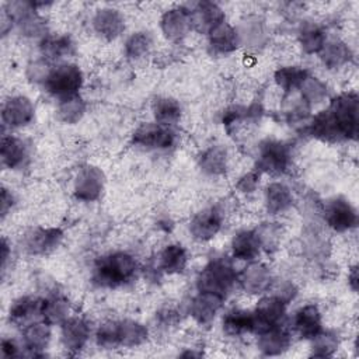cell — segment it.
Here are the masks:
<instances>
[{
  "instance_id": "10",
  "label": "cell",
  "mask_w": 359,
  "mask_h": 359,
  "mask_svg": "<svg viewBox=\"0 0 359 359\" xmlns=\"http://www.w3.org/2000/svg\"><path fill=\"white\" fill-rule=\"evenodd\" d=\"M35 115L32 101L25 95H13L1 107V121L8 128H22L31 123Z\"/></svg>"
},
{
  "instance_id": "46",
  "label": "cell",
  "mask_w": 359,
  "mask_h": 359,
  "mask_svg": "<svg viewBox=\"0 0 359 359\" xmlns=\"http://www.w3.org/2000/svg\"><path fill=\"white\" fill-rule=\"evenodd\" d=\"M259 172L258 171H250L247 174H244L236 184L237 189L243 194H251L252 191H255L258 182H259Z\"/></svg>"
},
{
  "instance_id": "3",
  "label": "cell",
  "mask_w": 359,
  "mask_h": 359,
  "mask_svg": "<svg viewBox=\"0 0 359 359\" xmlns=\"http://www.w3.org/2000/svg\"><path fill=\"white\" fill-rule=\"evenodd\" d=\"M346 140H356L359 132V98L355 93H342L331 100L327 108Z\"/></svg>"
},
{
  "instance_id": "21",
  "label": "cell",
  "mask_w": 359,
  "mask_h": 359,
  "mask_svg": "<svg viewBox=\"0 0 359 359\" xmlns=\"http://www.w3.org/2000/svg\"><path fill=\"white\" fill-rule=\"evenodd\" d=\"M50 341V325L45 321H34L22 330V344L29 356H42Z\"/></svg>"
},
{
  "instance_id": "8",
  "label": "cell",
  "mask_w": 359,
  "mask_h": 359,
  "mask_svg": "<svg viewBox=\"0 0 359 359\" xmlns=\"http://www.w3.org/2000/svg\"><path fill=\"white\" fill-rule=\"evenodd\" d=\"M105 177L104 172L95 165H84L79 170L74 184L73 192L79 201L83 202H94L97 201L104 189Z\"/></svg>"
},
{
  "instance_id": "9",
  "label": "cell",
  "mask_w": 359,
  "mask_h": 359,
  "mask_svg": "<svg viewBox=\"0 0 359 359\" xmlns=\"http://www.w3.org/2000/svg\"><path fill=\"white\" fill-rule=\"evenodd\" d=\"M324 220L327 224L338 231H349L358 223L356 209L342 196H337L330 199L324 206Z\"/></svg>"
},
{
  "instance_id": "22",
  "label": "cell",
  "mask_w": 359,
  "mask_h": 359,
  "mask_svg": "<svg viewBox=\"0 0 359 359\" xmlns=\"http://www.w3.org/2000/svg\"><path fill=\"white\" fill-rule=\"evenodd\" d=\"M290 342L292 337L282 324L258 334V349L266 356L283 353L290 346Z\"/></svg>"
},
{
  "instance_id": "1",
  "label": "cell",
  "mask_w": 359,
  "mask_h": 359,
  "mask_svg": "<svg viewBox=\"0 0 359 359\" xmlns=\"http://www.w3.org/2000/svg\"><path fill=\"white\" fill-rule=\"evenodd\" d=\"M136 271L137 262L129 252H109L95 261L93 282L100 287H119L130 282Z\"/></svg>"
},
{
  "instance_id": "2",
  "label": "cell",
  "mask_w": 359,
  "mask_h": 359,
  "mask_svg": "<svg viewBox=\"0 0 359 359\" xmlns=\"http://www.w3.org/2000/svg\"><path fill=\"white\" fill-rule=\"evenodd\" d=\"M237 272L233 264L224 257L212 258L201 271L196 279L199 292H209L226 299L237 282Z\"/></svg>"
},
{
  "instance_id": "40",
  "label": "cell",
  "mask_w": 359,
  "mask_h": 359,
  "mask_svg": "<svg viewBox=\"0 0 359 359\" xmlns=\"http://www.w3.org/2000/svg\"><path fill=\"white\" fill-rule=\"evenodd\" d=\"M299 90L302 91V101L306 102L309 107L320 104L328 97L327 86L320 79L311 74L303 81Z\"/></svg>"
},
{
  "instance_id": "25",
  "label": "cell",
  "mask_w": 359,
  "mask_h": 359,
  "mask_svg": "<svg viewBox=\"0 0 359 359\" xmlns=\"http://www.w3.org/2000/svg\"><path fill=\"white\" fill-rule=\"evenodd\" d=\"M309 133L313 137L323 142H328V143L344 140L337 123L334 122V119L331 118L327 109L320 111L317 115H314V118L309 123Z\"/></svg>"
},
{
  "instance_id": "14",
  "label": "cell",
  "mask_w": 359,
  "mask_h": 359,
  "mask_svg": "<svg viewBox=\"0 0 359 359\" xmlns=\"http://www.w3.org/2000/svg\"><path fill=\"white\" fill-rule=\"evenodd\" d=\"M191 27L201 34H208L224 21L223 10L213 1H199L189 8Z\"/></svg>"
},
{
  "instance_id": "51",
  "label": "cell",
  "mask_w": 359,
  "mask_h": 359,
  "mask_svg": "<svg viewBox=\"0 0 359 359\" xmlns=\"http://www.w3.org/2000/svg\"><path fill=\"white\" fill-rule=\"evenodd\" d=\"M358 283H359V280H358V268H356V265H353L351 268L349 273H348V285L353 292H356L358 290Z\"/></svg>"
},
{
  "instance_id": "23",
  "label": "cell",
  "mask_w": 359,
  "mask_h": 359,
  "mask_svg": "<svg viewBox=\"0 0 359 359\" xmlns=\"http://www.w3.org/2000/svg\"><path fill=\"white\" fill-rule=\"evenodd\" d=\"M209 45L216 53L226 55L234 52L240 45L237 28L223 21L209 32Z\"/></svg>"
},
{
  "instance_id": "34",
  "label": "cell",
  "mask_w": 359,
  "mask_h": 359,
  "mask_svg": "<svg viewBox=\"0 0 359 359\" xmlns=\"http://www.w3.org/2000/svg\"><path fill=\"white\" fill-rule=\"evenodd\" d=\"M199 168L208 175H222L227 170V151L220 146H210L199 156Z\"/></svg>"
},
{
  "instance_id": "45",
  "label": "cell",
  "mask_w": 359,
  "mask_h": 359,
  "mask_svg": "<svg viewBox=\"0 0 359 359\" xmlns=\"http://www.w3.org/2000/svg\"><path fill=\"white\" fill-rule=\"evenodd\" d=\"M50 70L52 67H49L46 59H36L27 66V77L34 83H45Z\"/></svg>"
},
{
  "instance_id": "50",
  "label": "cell",
  "mask_w": 359,
  "mask_h": 359,
  "mask_svg": "<svg viewBox=\"0 0 359 359\" xmlns=\"http://www.w3.org/2000/svg\"><path fill=\"white\" fill-rule=\"evenodd\" d=\"M10 258V245L7 243L6 238L1 240V271H3V275L6 272V266H7V261Z\"/></svg>"
},
{
  "instance_id": "18",
  "label": "cell",
  "mask_w": 359,
  "mask_h": 359,
  "mask_svg": "<svg viewBox=\"0 0 359 359\" xmlns=\"http://www.w3.org/2000/svg\"><path fill=\"white\" fill-rule=\"evenodd\" d=\"M223 300L224 299L222 296H217L215 293L198 292V294L191 302L189 313L198 324L201 325L210 324L215 320L216 314L219 313L223 304Z\"/></svg>"
},
{
  "instance_id": "38",
  "label": "cell",
  "mask_w": 359,
  "mask_h": 359,
  "mask_svg": "<svg viewBox=\"0 0 359 359\" xmlns=\"http://www.w3.org/2000/svg\"><path fill=\"white\" fill-rule=\"evenodd\" d=\"M86 114V102L80 95L59 101L57 118L65 123H77Z\"/></svg>"
},
{
  "instance_id": "37",
  "label": "cell",
  "mask_w": 359,
  "mask_h": 359,
  "mask_svg": "<svg viewBox=\"0 0 359 359\" xmlns=\"http://www.w3.org/2000/svg\"><path fill=\"white\" fill-rule=\"evenodd\" d=\"M39 48L46 60H56L72 53L73 42L67 35H46L42 38Z\"/></svg>"
},
{
  "instance_id": "20",
  "label": "cell",
  "mask_w": 359,
  "mask_h": 359,
  "mask_svg": "<svg viewBox=\"0 0 359 359\" xmlns=\"http://www.w3.org/2000/svg\"><path fill=\"white\" fill-rule=\"evenodd\" d=\"M321 324V313L316 304H304L293 316V328L304 339L316 337L323 330Z\"/></svg>"
},
{
  "instance_id": "49",
  "label": "cell",
  "mask_w": 359,
  "mask_h": 359,
  "mask_svg": "<svg viewBox=\"0 0 359 359\" xmlns=\"http://www.w3.org/2000/svg\"><path fill=\"white\" fill-rule=\"evenodd\" d=\"M13 203H14V198H13L11 192H10L7 188L3 187V188H1V198H0L1 216H3V217L8 213V210H10L11 206H13Z\"/></svg>"
},
{
  "instance_id": "36",
  "label": "cell",
  "mask_w": 359,
  "mask_h": 359,
  "mask_svg": "<svg viewBox=\"0 0 359 359\" xmlns=\"http://www.w3.org/2000/svg\"><path fill=\"white\" fill-rule=\"evenodd\" d=\"M325 42H327L325 32L323 31L321 27L311 22H306L304 25H302L299 31V43L303 52L309 55L320 53Z\"/></svg>"
},
{
  "instance_id": "28",
  "label": "cell",
  "mask_w": 359,
  "mask_h": 359,
  "mask_svg": "<svg viewBox=\"0 0 359 359\" xmlns=\"http://www.w3.org/2000/svg\"><path fill=\"white\" fill-rule=\"evenodd\" d=\"M188 254L181 244L165 245L158 255V266L168 275L181 273L187 268Z\"/></svg>"
},
{
  "instance_id": "4",
  "label": "cell",
  "mask_w": 359,
  "mask_h": 359,
  "mask_svg": "<svg viewBox=\"0 0 359 359\" xmlns=\"http://www.w3.org/2000/svg\"><path fill=\"white\" fill-rule=\"evenodd\" d=\"M84 76L81 69L73 63H63L52 67L48 79L45 80V88L52 95L60 100L79 95Z\"/></svg>"
},
{
  "instance_id": "29",
  "label": "cell",
  "mask_w": 359,
  "mask_h": 359,
  "mask_svg": "<svg viewBox=\"0 0 359 359\" xmlns=\"http://www.w3.org/2000/svg\"><path fill=\"white\" fill-rule=\"evenodd\" d=\"M1 164L7 168H18L27 158V147L24 142L13 135H3L0 147Z\"/></svg>"
},
{
  "instance_id": "30",
  "label": "cell",
  "mask_w": 359,
  "mask_h": 359,
  "mask_svg": "<svg viewBox=\"0 0 359 359\" xmlns=\"http://www.w3.org/2000/svg\"><path fill=\"white\" fill-rule=\"evenodd\" d=\"M151 111L156 123L170 128L181 118V105L171 97H157L151 104Z\"/></svg>"
},
{
  "instance_id": "41",
  "label": "cell",
  "mask_w": 359,
  "mask_h": 359,
  "mask_svg": "<svg viewBox=\"0 0 359 359\" xmlns=\"http://www.w3.org/2000/svg\"><path fill=\"white\" fill-rule=\"evenodd\" d=\"M311 356L316 358H330L338 349V338L335 334L328 331H320L311 339Z\"/></svg>"
},
{
  "instance_id": "17",
  "label": "cell",
  "mask_w": 359,
  "mask_h": 359,
  "mask_svg": "<svg viewBox=\"0 0 359 359\" xmlns=\"http://www.w3.org/2000/svg\"><path fill=\"white\" fill-rule=\"evenodd\" d=\"M42 306L43 299L34 296H22L14 300L8 310L10 323L18 327H27L38 317H42Z\"/></svg>"
},
{
  "instance_id": "16",
  "label": "cell",
  "mask_w": 359,
  "mask_h": 359,
  "mask_svg": "<svg viewBox=\"0 0 359 359\" xmlns=\"http://www.w3.org/2000/svg\"><path fill=\"white\" fill-rule=\"evenodd\" d=\"M160 27L167 39H170V41L182 39L192 28L189 8L184 7V6H178V7L167 10L161 15Z\"/></svg>"
},
{
  "instance_id": "6",
  "label": "cell",
  "mask_w": 359,
  "mask_h": 359,
  "mask_svg": "<svg viewBox=\"0 0 359 359\" xmlns=\"http://www.w3.org/2000/svg\"><path fill=\"white\" fill-rule=\"evenodd\" d=\"M286 313V302L278 294L264 296L252 310L255 334H261L282 324Z\"/></svg>"
},
{
  "instance_id": "26",
  "label": "cell",
  "mask_w": 359,
  "mask_h": 359,
  "mask_svg": "<svg viewBox=\"0 0 359 359\" xmlns=\"http://www.w3.org/2000/svg\"><path fill=\"white\" fill-rule=\"evenodd\" d=\"M223 330L226 334L233 337H240L248 332H254V314L250 310L233 309L227 311L223 317Z\"/></svg>"
},
{
  "instance_id": "19",
  "label": "cell",
  "mask_w": 359,
  "mask_h": 359,
  "mask_svg": "<svg viewBox=\"0 0 359 359\" xmlns=\"http://www.w3.org/2000/svg\"><path fill=\"white\" fill-rule=\"evenodd\" d=\"M93 28L100 36L111 41L123 32L125 20L115 8H101L93 17Z\"/></svg>"
},
{
  "instance_id": "12",
  "label": "cell",
  "mask_w": 359,
  "mask_h": 359,
  "mask_svg": "<svg viewBox=\"0 0 359 359\" xmlns=\"http://www.w3.org/2000/svg\"><path fill=\"white\" fill-rule=\"evenodd\" d=\"M90 338V327L81 317H67L60 324V341L70 353L80 352Z\"/></svg>"
},
{
  "instance_id": "31",
  "label": "cell",
  "mask_w": 359,
  "mask_h": 359,
  "mask_svg": "<svg viewBox=\"0 0 359 359\" xmlns=\"http://www.w3.org/2000/svg\"><path fill=\"white\" fill-rule=\"evenodd\" d=\"M149 330L139 321L135 320H119L118 321V341L119 346L135 348L146 342Z\"/></svg>"
},
{
  "instance_id": "48",
  "label": "cell",
  "mask_w": 359,
  "mask_h": 359,
  "mask_svg": "<svg viewBox=\"0 0 359 359\" xmlns=\"http://www.w3.org/2000/svg\"><path fill=\"white\" fill-rule=\"evenodd\" d=\"M157 320L160 321V324H163L165 327L174 325L178 321V314H177V311H174L171 309H165L157 314Z\"/></svg>"
},
{
  "instance_id": "24",
  "label": "cell",
  "mask_w": 359,
  "mask_h": 359,
  "mask_svg": "<svg viewBox=\"0 0 359 359\" xmlns=\"http://www.w3.org/2000/svg\"><path fill=\"white\" fill-rule=\"evenodd\" d=\"M293 203V195L283 182H271L265 188V208L269 215H280Z\"/></svg>"
},
{
  "instance_id": "13",
  "label": "cell",
  "mask_w": 359,
  "mask_h": 359,
  "mask_svg": "<svg viewBox=\"0 0 359 359\" xmlns=\"http://www.w3.org/2000/svg\"><path fill=\"white\" fill-rule=\"evenodd\" d=\"M272 273L269 268L261 262L248 264L237 278V282L241 285L243 290L250 294H261L271 289L272 286Z\"/></svg>"
},
{
  "instance_id": "15",
  "label": "cell",
  "mask_w": 359,
  "mask_h": 359,
  "mask_svg": "<svg viewBox=\"0 0 359 359\" xmlns=\"http://www.w3.org/2000/svg\"><path fill=\"white\" fill-rule=\"evenodd\" d=\"M62 238L63 233L57 227H38L24 237V247L32 255H43L53 251Z\"/></svg>"
},
{
  "instance_id": "39",
  "label": "cell",
  "mask_w": 359,
  "mask_h": 359,
  "mask_svg": "<svg viewBox=\"0 0 359 359\" xmlns=\"http://www.w3.org/2000/svg\"><path fill=\"white\" fill-rule=\"evenodd\" d=\"M255 233L259 240L261 250H265L266 252H273L278 250L282 240V227L279 226V223H275V222L261 223L255 229Z\"/></svg>"
},
{
  "instance_id": "11",
  "label": "cell",
  "mask_w": 359,
  "mask_h": 359,
  "mask_svg": "<svg viewBox=\"0 0 359 359\" xmlns=\"http://www.w3.org/2000/svg\"><path fill=\"white\" fill-rule=\"evenodd\" d=\"M222 222L223 216L217 208H206L192 217L189 223V233L196 241H209L220 231Z\"/></svg>"
},
{
  "instance_id": "35",
  "label": "cell",
  "mask_w": 359,
  "mask_h": 359,
  "mask_svg": "<svg viewBox=\"0 0 359 359\" xmlns=\"http://www.w3.org/2000/svg\"><path fill=\"white\" fill-rule=\"evenodd\" d=\"M70 313V303L62 294H55L49 299H43L42 320L49 325L62 324Z\"/></svg>"
},
{
  "instance_id": "43",
  "label": "cell",
  "mask_w": 359,
  "mask_h": 359,
  "mask_svg": "<svg viewBox=\"0 0 359 359\" xmlns=\"http://www.w3.org/2000/svg\"><path fill=\"white\" fill-rule=\"evenodd\" d=\"M240 43H247L248 46H259L264 41V27L262 22L257 18L247 20L243 22L241 28L237 29Z\"/></svg>"
},
{
  "instance_id": "47",
  "label": "cell",
  "mask_w": 359,
  "mask_h": 359,
  "mask_svg": "<svg viewBox=\"0 0 359 359\" xmlns=\"http://www.w3.org/2000/svg\"><path fill=\"white\" fill-rule=\"evenodd\" d=\"M22 353L20 352V346L13 341L4 338L1 341V356L3 358H20Z\"/></svg>"
},
{
  "instance_id": "7",
  "label": "cell",
  "mask_w": 359,
  "mask_h": 359,
  "mask_svg": "<svg viewBox=\"0 0 359 359\" xmlns=\"http://www.w3.org/2000/svg\"><path fill=\"white\" fill-rule=\"evenodd\" d=\"M132 142L135 146L146 150H165L174 144L175 136L170 128L150 122L140 125L133 132Z\"/></svg>"
},
{
  "instance_id": "32",
  "label": "cell",
  "mask_w": 359,
  "mask_h": 359,
  "mask_svg": "<svg viewBox=\"0 0 359 359\" xmlns=\"http://www.w3.org/2000/svg\"><path fill=\"white\" fill-rule=\"evenodd\" d=\"M352 50L351 48L339 41V39H332L330 42H325L324 48L320 52V57L328 69H339L345 66L346 63L351 62L352 59Z\"/></svg>"
},
{
  "instance_id": "44",
  "label": "cell",
  "mask_w": 359,
  "mask_h": 359,
  "mask_svg": "<svg viewBox=\"0 0 359 359\" xmlns=\"http://www.w3.org/2000/svg\"><path fill=\"white\" fill-rule=\"evenodd\" d=\"M95 341L98 346L105 349H114L119 346L118 321H107L101 324L95 332Z\"/></svg>"
},
{
  "instance_id": "27",
  "label": "cell",
  "mask_w": 359,
  "mask_h": 359,
  "mask_svg": "<svg viewBox=\"0 0 359 359\" xmlns=\"http://www.w3.org/2000/svg\"><path fill=\"white\" fill-rule=\"evenodd\" d=\"M261 252V244L255 230L238 231L231 240V254L237 259L251 261Z\"/></svg>"
},
{
  "instance_id": "42",
  "label": "cell",
  "mask_w": 359,
  "mask_h": 359,
  "mask_svg": "<svg viewBox=\"0 0 359 359\" xmlns=\"http://www.w3.org/2000/svg\"><path fill=\"white\" fill-rule=\"evenodd\" d=\"M150 48H151L150 35L147 32H135L125 42V55L132 60H137L144 55H147Z\"/></svg>"
},
{
  "instance_id": "33",
  "label": "cell",
  "mask_w": 359,
  "mask_h": 359,
  "mask_svg": "<svg viewBox=\"0 0 359 359\" xmlns=\"http://www.w3.org/2000/svg\"><path fill=\"white\" fill-rule=\"evenodd\" d=\"M310 76L309 70L302 66H282L279 67L275 74V83L280 90H283L286 94L294 91L296 88H300L303 81Z\"/></svg>"
},
{
  "instance_id": "5",
  "label": "cell",
  "mask_w": 359,
  "mask_h": 359,
  "mask_svg": "<svg viewBox=\"0 0 359 359\" xmlns=\"http://www.w3.org/2000/svg\"><path fill=\"white\" fill-rule=\"evenodd\" d=\"M290 147L280 142L268 139L259 146L258 158H257V171L259 174L269 175H282L287 171L290 165Z\"/></svg>"
}]
</instances>
